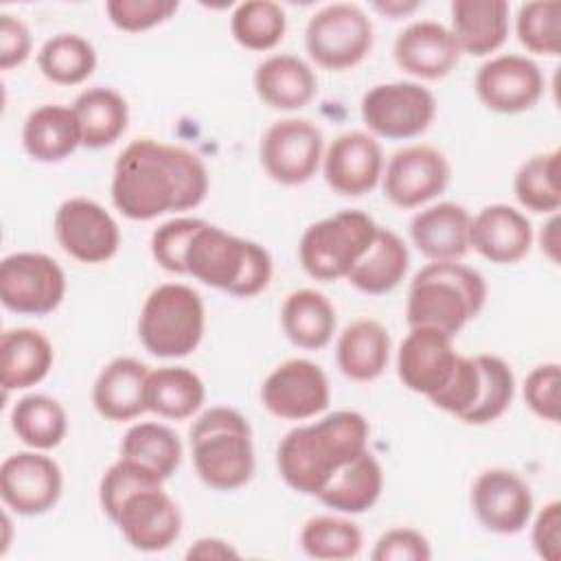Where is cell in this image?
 Returning <instances> with one entry per match:
<instances>
[{"instance_id":"28","label":"cell","mask_w":561,"mask_h":561,"mask_svg":"<svg viewBox=\"0 0 561 561\" xmlns=\"http://www.w3.org/2000/svg\"><path fill=\"white\" fill-rule=\"evenodd\" d=\"M388 359L390 333L381 322L373 318H359L340 333L335 362L346 379L373 381L383 375Z\"/></svg>"},{"instance_id":"49","label":"cell","mask_w":561,"mask_h":561,"mask_svg":"<svg viewBox=\"0 0 561 561\" xmlns=\"http://www.w3.org/2000/svg\"><path fill=\"white\" fill-rule=\"evenodd\" d=\"M31 48L33 39L28 26L11 13H0V68L11 70L22 66L28 59Z\"/></svg>"},{"instance_id":"7","label":"cell","mask_w":561,"mask_h":561,"mask_svg":"<svg viewBox=\"0 0 561 561\" xmlns=\"http://www.w3.org/2000/svg\"><path fill=\"white\" fill-rule=\"evenodd\" d=\"M377 228L364 210H340L311 224L298 243L302 270L322 283L346 278L370 248Z\"/></svg>"},{"instance_id":"12","label":"cell","mask_w":561,"mask_h":561,"mask_svg":"<svg viewBox=\"0 0 561 561\" xmlns=\"http://www.w3.org/2000/svg\"><path fill=\"white\" fill-rule=\"evenodd\" d=\"M451 178L447 158L430 145L397 149L381 173L383 195L397 208H419L438 197Z\"/></svg>"},{"instance_id":"45","label":"cell","mask_w":561,"mask_h":561,"mask_svg":"<svg viewBox=\"0 0 561 561\" xmlns=\"http://www.w3.org/2000/svg\"><path fill=\"white\" fill-rule=\"evenodd\" d=\"M204 219L197 217H175L158 226L151 234V254L156 263L173 274H186L184 254Z\"/></svg>"},{"instance_id":"15","label":"cell","mask_w":561,"mask_h":561,"mask_svg":"<svg viewBox=\"0 0 561 561\" xmlns=\"http://www.w3.org/2000/svg\"><path fill=\"white\" fill-rule=\"evenodd\" d=\"M64 476L59 465L35 451H18L0 465V497L18 515L48 513L61 497Z\"/></svg>"},{"instance_id":"46","label":"cell","mask_w":561,"mask_h":561,"mask_svg":"<svg viewBox=\"0 0 561 561\" xmlns=\"http://www.w3.org/2000/svg\"><path fill=\"white\" fill-rule=\"evenodd\" d=\"M180 9L178 0H110L105 13L110 22L125 33L149 31L167 22Z\"/></svg>"},{"instance_id":"5","label":"cell","mask_w":561,"mask_h":561,"mask_svg":"<svg viewBox=\"0 0 561 561\" xmlns=\"http://www.w3.org/2000/svg\"><path fill=\"white\" fill-rule=\"evenodd\" d=\"M191 454L199 480L215 491H234L254 473V447L248 419L228 405L202 412L191 425Z\"/></svg>"},{"instance_id":"22","label":"cell","mask_w":561,"mask_h":561,"mask_svg":"<svg viewBox=\"0 0 561 561\" xmlns=\"http://www.w3.org/2000/svg\"><path fill=\"white\" fill-rule=\"evenodd\" d=\"M533 245L530 219L508 206L491 204L484 206L469 226V248L480 256L497 265H511L522 261Z\"/></svg>"},{"instance_id":"54","label":"cell","mask_w":561,"mask_h":561,"mask_svg":"<svg viewBox=\"0 0 561 561\" xmlns=\"http://www.w3.org/2000/svg\"><path fill=\"white\" fill-rule=\"evenodd\" d=\"M2 528H4V539H2V554L7 552V548H9V541H11V537H9V533H11V519H9V513L4 511V515H2Z\"/></svg>"},{"instance_id":"52","label":"cell","mask_w":561,"mask_h":561,"mask_svg":"<svg viewBox=\"0 0 561 561\" xmlns=\"http://www.w3.org/2000/svg\"><path fill=\"white\" fill-rule=\"evenodd\" d=\"M559 215L554 213L550 217V221L543 226L541 234H539V243H541V252L552 261V263H559V243H561V237H559Z\"/></svg>"},{"instance_id":"36","label":"cell","mask_w":561,"mask_h":561,"mask_svg":"<svg viewBox=\"0 0 561 561\" xmlns=\"http://www.w3.org/2000/svg\"><path fill=\"white\" fill-rule=\"evenodd\" d=\"M121 456L151 469L162 480H169L180 467L182 443L171 427L142 421L125 432L121 440Z\"/></svg>"},{"instance_id":"27","label":"cell","mask_w":561,"mask_h":561,"mask_svg":"<svg viewBox=\"0 0 561 561\" xmlns=\"http://www.w3.org/2000/svg\"><path fill=\"white\" fill-rule=\"evenodd\" d=\"M451 35L460 53L484 57L495 53L508 35V2L504 0H454Z\"/></svg>"},{"instance_id":"24","label":"cell","mask_w":561,"mask_h":561,"mask_svg":"<svg viewBox=\"0 0 561 561\" xmlns=\"http://www.w3.org/2000/svg\"><path fill=\"white\" fill-rule=\"evenodd\" d=\"M149 366L136 357L112 359L96 377L92 386L94 410L114 423L138 419L147 412L145 388Z\"/></svg>"},{"instance_id":"8","label":"cell","mask_w":561,"mask_h":561,"mask_svg":"<svg viewBox=\"0 0 561 561\" xmlns=\"http://www.w3.org/2000/svg\"><path fill=\"white\" fill-rule=\"evenodd\" d=\"M375 42L373 22L353 2H333L316 11L305 28V46L316 66L333 72L355 68Z\"/></svg>"},{"instance_id":"40","label":"cell","mask_w":561,"mask_h":561,"mask_svg":"<svg viewBox=\"0 0 561 561\" xmlns=\"http://www.w3.org/2000/svg\"><path fill=\"white\" fill-rule=\"evenodd\" d=\"M364 543L355 522L335 515H316L302 524L300 546L311 559L346 561L359 554Z\"/></svg>"},{"instance_id":"21","label":"cell","mask_w":561,"mask_h":561,"mask_svg":"<svg viewBox=\"0 0 561 561\" xmlns=\"http://www.w3.org/2000/svg\"><path fill=\"white\" fill-rule=\"evenodd\" d=\"M397 66L419 79L436 81L447 77L460 61V46L451 31L434 20L408 24L394 39Z\"/></svg>"},{"instance_id":"30","label":"cell","mask_w":561,"mask_h":561,"mask_svg":"<svg viewBox=\"0 0 561 561\" xmlns=\"http://www.w3.org/2000/svg\"><path fill=\"white\" fill-rule=\"evenodd\" d=\"M280 324L294 346L320 351L335 333V307L322 291L309 287L296 289L280 307Z\"/></svg>"},{"instance_id":"13","label":"cell","mask_w":561,"mask_h":561,"mask_svg":"<svg viewBox=\"0 0 561 561\" xmlns=\"http://www.w3.org/2000/svg\"><path fill=\"white\" fill-rule=\"evenodd\" d=\"M55 237L61 250L79 263L110 261L121 245L116 219L94 199L70 197L55 213Z\"/></svg>"},{"instance_id":"16","label":"cell","mask_w":561,"mask_h":561,"mask_svg":"<svg viewBox=\"0 0 561 561\" xmlns=\"http://www.w3.org/2000/svg\"><path fill=\"white\" fill-rule=\"evenodd\" d=\"M541 68L524 55H497L484 61L473 79L478 99L486 110L519 114L537 105L543 94Z\"/></svg>"},{"instance_id":"39","label":"cell","mask_w":561,"mask_h":561,"mask_svg":"<svg viewBox=\"0 0 561 561\" xmlns=\"http://www.w3.org/2000/svg\"><path fill=\"white\" fill-rule=\"evenodd\" d=\"M287 31V15L272 0H248L237 4L230 18L234 42L248 50L265 53L280 44Z\"/></svg>"},{"instance_id":"33","label":"cell","mask_w":561,"mask_h":561,"mask_svg":"<svg viewBox=\"0 0 561 561\" xmlns=\"http://www.w3.org/2000/svg\"><path fill=\"white\" fill-rule=\"evenodd\" d=\"M81 145L88 149H103L116 142L129 123L127 101L112 88L94 85L83 90L72 103Z\"/></svg>"},{"instance_id":"11","label":"cell","mask_w":561,"mask_h":561,"mask_svg":"<svg viewBox=\"0 0 561 561\" xmlns=\"http://www.w3.org/2000/svg\"><path fill=\"white\" fill-rule=\"evenodd\" d=\"M322 131L307 118H283L267 127L259 145L265 173L283 184L309 182L322 162Z\"/></svg>"},{"instance_id":"17","label":"cell","mask_w":561,"mask_h":561,"mask_svg":"<svg viewBox=\"0 0 561 561\" xmlns=\"http://www.w3.org/2000/svg\"><path fill=\"white\" fill-rule=\"evenodd\" d=\"M471 508L486 530L515 535L530 522L533 493L517 471L493 467L473 480Z\"/></svg>"},{"instance_id":"50","label":"cell","mask_w":561,"mask_h":561,"mask_svg":"<svg viewBox=\"0 0 561 561\" xmlns=\"http://www.w3.org/2000/svg\"><path fill=\"white\" fill-rule=\"evenodd\" d=\"M533 548L546 561L561 559V502H548L533 522Z\"/></svg>"},{"instance_id":"44","label":"cell","mask_w":561,"mask_h":561,"mask_svg":"<svg viewBox=\"0 0 561 561\" xmlns=\"http://www.w3.org/2000/svg\"><path fill=\"white\" fill-rule=\"evenodd\" d=\"M480 388H482V373H480L478 359L458 355V362L449 381L434 397H430V401L438 410L454 414L458 421H462L473 410L480 397Z\"/></svg>"},{"instance_id":"10","label":"cell","mask_w":561,"mask_h":561,"mask_svg":"<svg viewBox=\"0 0 561 561\" xmlns=\"http://www.w3.org/2000/svg\"><path fill=\"white\" fill-rule=\"evenodd\" d=\"M66 296V274L42 252H13L0 263V300L9 311L44 316Z\"/></svg>"},{"instance_id":"4","label":"cell","mask_w":561,"mask_h":561,"mask_svg":"<svg viewBox=\"0 0 561 561\" xmlns=\"http://www.w3.org/2000/svg\"><path fill=\"white\" fill-rule=\"evenodd\" d=\"M186 274L237 298L261 294L272 280L270 252L250 239L204 221L184 254Z\"/></svg>"},{"instance_id":"43","label":"cell","mask_w":561,"mask_h":561,"mask_svg":"<svg viewBox=\"0 0 561 561\" xmlns=\"http://www.w3.org/2000/svg\"><path fill=\"white\" fill-rule=\"evenodd\" d=\"M162 482L164 480L151 469L121 456L101 478V484H99L101 508L110 517V522H114L123 502L129 495L149 486H162Z\"/></svg>"},{"instance_id":"42","label":"cell","mask_w":561,"mask_h":561,"mask_svg":"<svg viewBox=\"0 0 561 561\" xmlns=\"http://www.w3.org/2000/svg\"><path fill=\"white\" fill-rule=\"evenodd\" d=\"M515 31L519 44L535 55H559L561 50V4L557 0L524 2L517 9Z\"/></svg>"},{"instance_id":"20","label":"cell","mask_w":561,"mask_h":561,"mask_svg":"<svg viewBox=\"0 0 561 561\" xmlns=\"http://www.w3.org/2000/svg\"><path fill=\"white\" fill-rule=\"evenodd\" d=\"M451 335L432 327H410L397 353V375L401 383L423 397H434L451 377L458 353Z\"/></svg>"},{"instance_id":"19","label":"cell","mask_w":561,"mask_h":561,"mask_svg":"<svg viewBox=\"0 0 561 561\" xmlns=\"http://www.w3.org/2000/svg\"><path fill=\"white\" fill-rule=\"evenodd\" d=\"M114 524L125 541L140 552L167 550L182 533L180 508L162 486H149L129 495Z\"/></svg>"},{"instance_id":"23","label":"cell","mask_w":561,"mask_h":561,"mask_svg":"<svg viewBox=\"0 0 561 561\" xmlns=\"http://www.w3.org/2000/svg\"><path fill=\"white\" fill-rule=\"evenodd\" d=\"M471 215L456 202H438L419 210L410 221L416 250L430 261H460L469 252Z\"/></svg>"},{"instance_id":"3","label":"cell","mask_w":561,"mask_h":561,"mask_svg":"<svg viewBox=\"0 0 561 561\" xmlns=\"http://www.w3.org/2000/svg\"><path fill=\"white\" fill-rule=\"evenodd\" d=\"M486 294L478 270L458 261H432L410 283L405 320L410 327H432L454 337L482 311Z\"/></svg>"},{"instance_id":"6","label":"cell","mask_w":561,"mask_h":561,"mask_svg":"<svg viewBox=\"0 0 561 561\" xmlns=\"http://www.w3.org/2000/svg\"><path fill=\"white\" fill-rule=\"evenodd\" d=\"M206 327L202 296L182 283H164L149 291L138 318L142 346L164 359L191 355Z\"/></svg>"},{"instance_id":"38","label":"cell","mask_w":561,"mask_h":561,"mask_svg":"<svg viewBox=\"0 0 561 561\" xmlns=\"http://www.w3.org/2000/svg\"><path fill=\"white\" fill-rule=\"evenodd\" d=\"M559 149L530 156L515 173L513 191L517 202L533 213H557L561 206Z\"/></svg>"},{"instance_id":"47","label":"cell","mask_w":561,"mask_h":561,"mask_svg":"<svg viewBox=\"0 0 561 561\" xmlns=\"http://www.w3.org/2000/svg\"><path fill=\"white\" fill-rule=\"evenodd\" d=\"M524 401L543 421L559 423L561 416V368L557 362L535 366L524 379Z\"/></svg>"},{"instance_id":"14","label":"cell","mask_w":561,"mask_h":561,"mask_svg":"<svg viewBox=\"0 0 561 561\" xmlns=\"http://www.w3.org/2000/svg\"><path fill=\"white\" fill-rule=\"evenodd\" d=\"M331 388L324 370L309 359H287L261 386L263 408L283 421H307L329 408Z\"/></svg>"},{"instance_id":"25","label":"cell","mask_w":561,"mask_h":561,"mask_svg":"<svg viewBox=\"0 0 561 561\" xmlns=\"http://www.w3.org/2000/svg\"><path fill=\"white\" fill-rule=\"evenodd\" d=\"M254 92L267 107L294 112L311 103L318 92V79L307 61L289 53H278L256 66Z\"/></svg>"},{"instance_id":"53","label":"cell","mask_w":561,"mask_h":561,"mask_svg":"<svg viewBox=\"0 0 561 561\" xmlns=\"http://www.w3.org/2000/svg\"><path fill=\"white\" fill-rule=\"evenodd\" d=\"M373 7L379 13L397 20V18H403V15H410L412 11H416L419 2H414V0H386V2H375Z\"/></svg>"},{"instance_id":"9","label":"cell","mask_w":561,"mask_h":561,"mask_svg":"<svg viewBox=\"0 0 561 561\" xmlns=\"http://www.w3.org/2000/svg\"><path fill=\"white\" fill-rule=\"evenodd\" d=\"M434 116L436 99L416 81L377 83L362 96V121L375 138H414L432 125Z\"/></svg>"},{"instance_id":"32","label":"cell","mask_w":561,"mask_h":561,"mask_svg":"<svg viewBox=\"0 0 561 561\" xmlns=\"http://www.w3.org/2000/svg\"><path fill=\"white\" fill-rule=\"evenodd\" d=\"M383 489V471L379 460L366 449L355 460L335 471L327 486L318 493V500L337 511L357 515L375 506Z\"/></svg>"},{"instance_id":"31","label":"cell","mask_w":561,"mask_h":561,"mask_svg":"<svg viewBox=\"0 0 561 561\" xmlns=\"http://www.w3.org/2000/svg\"><path fill=\"white\" fill-rule=\"evenodd\" d=\"M408 267L410 254L403 239L397 232L379 226L370 248L348 272L346 280L364 294L381 296L392 291L403 280Z\"/></svg>"},{"instance_id":"37","label":"cell","mask_w":561,"mask_h":561,"mask_svg":"<svg viewBox=\"0 0 561 561\" xmlns=\"http://www.w3.org/2000/svg\"><path fill=\"white\" fill-rule=\"evenodd\" d=\"M37 66L57 85H79L94 72L96 50L77 33H59L44 42L37 53Z\"/></svg>"},{"instance_id":"1","label":"cell","mask_w":561,"mask_h":561,"mask_svg":"<svg viewBox=\"0 0 561 561\" xmlns=\"http://www.w3.org/2000/svg\"><path fill=\"white\" fill-rule=\"evenodd\" d=\"M208 193V169L186 147L138 138L114 162L112 202L127 219L149 221L191 210Z\"/></svg>"},{"instance_id":"35","label":"cell","mask_w":561,"mask_h":561,"mask_svg":"<svg viewBox=\"0 0 561 561\" xmlns=\"http://www.w3.org/2000/svg\"><path fill=\"white\" fill-rule=\"evenodd\" d=\"M11 427L24 445L46 451L66 438L68 416L57 399L35 392L18 399L11 410Z\"/></svg>"},{"instance_id":"41","label":"cell","mask_w":561,"mask_h":561,"mask_svg":"<svg viewBox=\"0 0 561 561\" xmlns=\"http://www.w3.org/2000/svg\"><path fill=\"white\" fill-rule=\"evenodd\" d=\"M476 359L482 373V388L473 410L462 419V423L486 425L497 421L508 410L515 394V375L511 366L497 355L480 353Z\"/></svg>"},{"instance_id":"34","label":"cell","mask_w":561,"mask_h":561,"mask_svg":"<svg viewBox=\"0 0 561 561\" xmlns=\"http://www.w3.org/2000/svg\"><path fill=\"white\" fill-rule=\"evenodd\" d=\"M204 399V381L191 368L162 366L158 370H149L145 388L149 412L169 421H184L202 408Z\"/></svg>"},{"instance_id":"51","label":"cell","mask_w":561,"mask_h":561,"mask_svg":"<svg viewBox=\"0 0 561 561\" xmlns=\"http://www.w3.org/2000/svg\"><path fill=\"white\" fill-rule=\"evenodd\" d=\"M239 552L219 537H202L188 550L186 559H237Z\"/></svg>"},{"instance_id":"18","label":"cell","mask_w":561,"mask_h":561,"mask_svg":"<svg viewBox=\"0 0 561 561\" xmlns=\"http://www.w3.org/2000/svg\"><path fill=\"white\" fill-rule=\"evenodd\" d=\"M327 184L344 197L370 193L383 173V151L379 140L362 129L342 131L322 156Z\"/></svg>"},{"instance_id":"2","label":"cell","mask_w":561,"mask_h":561,"mask_svg":"<svg viewBox=\"0 0 561 561\" xmlns=\"http://www.w3.org/2000/svg\"><path fill=\"white\" fill-rule=\"evenodd\" d=\"M368 421L353 410L294 427L276 447L278 473L296 493L318 497L340 467L368 449Z\"/></svg>"},{"instance_id":"26","label":"cell","mask_w":561,"mask_h":561,"mask_svg":"<svg viewBox=\"0 0 561 561\" xmlns=\"http://www.w3.org/2000/svg\"><path fill=\"white\" fill-rule=\"evenodd\" d=\"M53 344L35 329H7L0 337V383L4 394L39 383L53 368Z\"/></svg>"},{"instance_id":"29","label":"cell","mask_w":561,"mask_h":561,"mask_svg":"<svg viewBox=\"0 0 561 561\" xmlns=\"http://www.w3.org/2000/svg\"><path fill=\"white\" fill-rule=\"evenodd\" d=\"M81 145V131L72 107L39 105L22 127V147L37 162H61Z\"/></svg>"},{"instance_id":"48","label":"cell","mask_w":561,"mask_h":561,"mask_svg":"<svg viewBox=\"0 0 561 561\" xmlns=\"http://www.w3.org/2000/svg\"><path fill=\"white\" fill-rule=\"evenodd\" d=\"M370 559L373 561H430L432 548L423 533L408 526H397L386 530L377 539L370 552Z\"/></svg>"}]
</instances>
